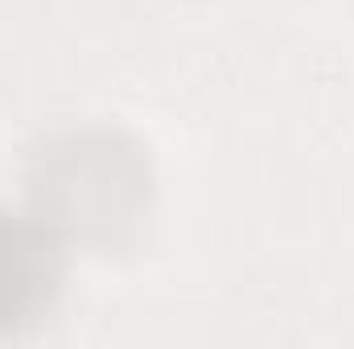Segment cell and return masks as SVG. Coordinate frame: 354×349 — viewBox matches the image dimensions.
Masks as SVG:
<instances>
[{
	"instance_id": "obj_1",
	"label": "cell",
	"mask_w": 354,
	"mask_h": 349,
	"mask_svg": "<svg viewBox=\"0 0 354 349\" xmlns=\"http://www.w3.org/2000/svg\"><path fill=\"white\" fill-rule=\"evenodd\" d=\"M29 210L62 239L115 247L145 218L153 169L145 148L107 128L62 132L29 161Z\"/></svg>"
},
{
	"instance_id": "obj_2",
	"label": "cell",
	"mask_w": 354,
	"mask_h": 349,
	"mask_svg": "<svg viewBox=\"0 0 354 349\" xmlns=\"http://www.w3.org/2000/svg\"><path fill=\"white\" fill-rule=\"evenodd\" d=\"M66 275L62 235L33 210L0 206V337L33 329L58 300Z\"/></svg>"
}]
</instances>
